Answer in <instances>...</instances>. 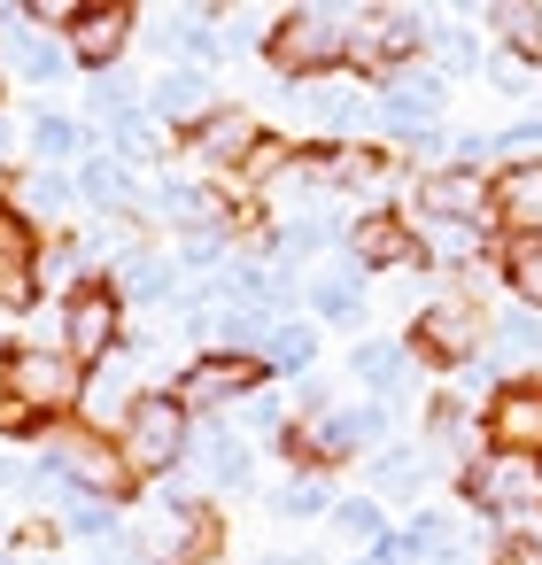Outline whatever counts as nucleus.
<instances>
[{
	"label": "nucleus",
	"instance_id": "obj_14",
	"mask_svg": "<svg viewBox=\"0 0 542 565\" xmlns=\"http://www.w3.org/2000/svg\"><path fill=\"white\" fill-rule=\"evenodd\" d=\"M0 63H9L24 86H55L71 71V47L47 40V32H32V24H0Z\"/></svg>",
	"mask_w": 542,
	"mask_h": 565
},
{
	"label": "nucleus",
	"instance_id": "obj_33",
	"mask_svg": "<svg viewBox=\"0 0 542 565\" xmlns=\"http://www.w3.org/2000/svg\"><path fill=\"white\" fill-rule=\"evenodd\" d=\"M156 217L202 233V225H210V186H194V179H163V186H156Z\"/></svg>",
	"mask_w": 542,
	"mask_h": 565
},
{
	"label": "nucleus",
	"instance_id": "obj_29",
	"mask_svg": "<svg viewBox=\"0 0 542 565\" xmlns=\"http://www.w3.org/2000/svg\"><path fill=\"white\" fill-rule=\"evenodd\" d=\"M503 279L527 310H542V233H511L503 241Z\"/></svg>",
	"mask_w": 542,
	"mask_h": 565
},
{
	"label": "nucleus",
	"instance_id": "obj_12",
	"mask_svg": "<svg viewBox=\"0 0 542 565\" xmlns=\"http://www.w3.org/2000/svg\"><path fill=\"white\" fill-rule=\"evenodd\" d=\"M349 248H357V271H380V264H395V271H418V264H426L418 233H411L403 217H387V210L357 217V225H349Z\"/></svg>",
	"mask_w": 542,
	"mask_h": 565
},
{
	"label": "nucleus",
	"instance_id": "obj_52",
	"mask_svg": "<svg viewBox=\"0 0 542 565\" xmlns=\"http://www.w3.org/2000/svg\"><path fill=\"white\" fill-rule=\"evenodd\" d=\"M0 202H9V171H0Z\"/></svg>",
	"mask_w": 542,
	"mask_h": 565
},
{
	"label": "nucleus",
	"instance_id": "obj_20",
	"mask_svg": "<svg viewBox=\"0 0 542 565\" xmlns=\"http://www.w3.org/2000/svg\"><path fill=\"white\" fill-rule=\"evenodd\" d=\"M32 148H40V163H47V171H63V163H78V171H86V163H94V125H86V117H55V109H47V117L32 125Z\"/></svg>",
	"mask_w": 542,
	"mask_h": 565
},
{
	"label": "nucleus",
	"instance_id": "obj_2",
	"mask_svg": "<svg viewBox=\"0 0 542 565\" xmlns=\"http://www.w3.org/2000/svg\"><path fill=\"white\" fill-rule=\"evenodd\" d=\"M117 449H125L132 480H148V472L163 480V472L187 457V403H179V387H156V395H140V411L125 418Z\"/></svg>",
	"mask_w": 542,
	"mask_h": 565
},
{
	"label": "nucleus",
	"instance_id": "obj_50",
	"mask_svg": "<svg viewBox=\"0 0 542 565\" xmlns=\"http://www.w3.org/2000/svg\"><path fill=\"white\" fill-rule=\"evenodd\" d=\"M9 488H24V465H17L9 449H0V495H9Z\"/></svg>",
	"mask_w": 542,
	"mask_h": 565
},
{
	"label": "nucleus",
	"instance_id": "obj_18",
	"mask_svg": "<svg viewBox=\"0 0 542 565\" xmlns=\"http://www.w3.org/2000/svg\"><path fill=\"white\" fill-rule=\"evenodd\" d=\"M302 109H310L318 132H333V140H357V132L380 125V102H364V94H349V86H318V94H302Z\"/></svg>",
	"mask_w": 542,
	"mask_h": 565
},
{
	"label": "nucleus",
	"instance_id": "obj_49",
	"mask_svg": "<svg viewBox=\"0 0 542 565\" xmlns=\"http://www.w3.org/2000/svg\"><path fill=\"white\" fill-rule=\"evenodd\" d=\"M357 565H411V550H403V534H387V542H372Z\"/></svg>",
	"mask_w": 542,
	"mask_h": 565
},
{
	"label": "nucleus",
	"instance_id": "obj_38",
	"mask_svg": "<svg viewBox=\"0 0 542 565\" xmlns=\"http://www.w3.org/2000/svg\"><path fill=\"white\" fill-rule=\"evenodd\" d=\"M333 519H341V534H357V542H387L380 495H349V503H333Z\"/></svg>",
	"mask_w": 542,
	"mask_h": 565
},
{
	"label": "nucleus",
	"instance_id": "obj_13",
	"mask_svg": "<svg viewBox=\"0 0 542 565\" xmlns=\"http://www.w3.org/2000/svg\"><path fill=\"white\" fill-rule=\"evenodd\" d=\"M418 40H426L418 9H387L372 32H357V40H349V63H357V71H387V78H395V63H403Z\"/></svg>",
	"mask_w": 542,
	"mask_h": 565
},
{
	"label": "nucleus",
	"instance_id": "obj_48",
	"mask_svg": "<svg viewBox=\"0 0 542 565\" xmlns=\"http://www.w3.org/2000/svg\"><path fill=\"white\" fill-rule=\"evenodd\" d=\"M32 418H40V411H32V403H24V395H17L9 380H0V434H24Z\"/></svg>",
	"mask_w": 542,
	"mask_h": 565
},
{
	"label": "nucleus",
	"instance_id": "obj_19",
	"mask_svg": "<svg viewBox=\"0 0 542 565\" xmlns=\"http://www.w3.org/2000/svg\"><path fill=\"white\" fill-rule=\"evenodd\" d=\"M187 140H194V148H202L210 163H248L264 132H256V117H248V109H217V117H202V125H194Z\"/></svg>",
	"mask_w": 542,
	"mask_h": 565
},
{
	"label": "nucleus",
	"instance_id": "obj_22",
	"mask_svg": "<svg viewBox=\"0 0 542 565\" xmlns=\"http://www.w3.org/2000/svg\"><path fill=\"white\" fill-rule=\"evenodd\" d=\"M117 302H163L171 295V264L163 256H148V248H117Z\"/></svg>",
	"mask_w": 542,
	"mask_h": 565
},
{
	"label": "nucleus",
	"instance_id": "obj_1",
	"mask_svg": "<svg viewBox=\"0 0 542 565\" xmlns=\"http://www.w3.org/2000/svg\"><path fill=\"white\" fill-rule=\"evenodd\" d=\"M357 9H287L279 24H272V40H264V55H272V71L295 86V78H318L326 63H341L349 55V40H357V24H349Z\"/></svg>",
	"mask_w": 542,
	"mask_h": 565
},
{
	"label": "nucleus",
	"instance_id": "obj_4",
	"mask_svg": "<svg viewBox=\"0 0 542 565\" xmlns=\"http://www.w3.org/2000/svg\"><path fill=\"white\" fill-rule=\"evenodd\" d=\"M0 380H9L40 418H47V411H71V403L86 395V372H78L63 349H9V356H0Z\"/></svg>",
	"mask_w": 542,
	"mask_h": 565
},
{
	"label": "nucleus",
	"instance_id": "obj_45",
	"mask_svg": "<svg viewBox=\"0 0 542 565\" xmlns=\"http://www.w3.org/2000/svg\"><path fill=\"white\" fill-rule=\"evenodd\" d=\"M17 17H24V24H63V32H71V24H78L86 9H78V0H24Z\"/></svg>",
	"mask_w": 542,
	"mask_h": 565
},
{
	"label": "nucleus",
	"instance_id": "obj_7",
	"mask_svg": "<svg viewBox=\"0 0 542 565\" xmlns=\"http://www.w3.org/2000/svg\"><path fill=\"white\" fill-rule=\"evenodd\" d=\"M465 495L480 511H542V457H480L465 472Z\"/></svg>",
	"mask_w": 542,
	"mask_h": 565
},
{
	"label": "nucleus",
	"instance_id": "obj_35",
	"mask_svg": "<svg viewBox=\"0 0 542 565\" xmlns=\"http://www.w3.org/2000/svg\"><path fill=\"white\" fill-rule=\"evenodd\" d=\"M310 356H318V333H310V326H295V318H279V326H272V341H264V364L302 372Z\"/></svg>",
	"mask_w": 542,
	"mask_h": 565
},
{
	"label": "nucleus",
	"instance_id": "obj_42",
	"mask_svg": "<svg viewBox=\"0 0 542 565\" xmlns=\"http://www.w3.org/2000/svg\"><path fill=\"white\" fill-rule=\"evenodd\" d=\"M434 63L465 78V71H480V40L472 32H434Z\"/></svg>",
	"mask_w": 542,
	"mask_h": 565
},
{
	"label": "nucleus",
	"instance_id": "obj_3",
	"mask_svg": "<svg viewBox=\"0 0 542 565\" xmlns=\"http://www.w3.org/2000/svg\"><path fill=\"white\" fill-rule=\"evenodd\" d=\"M47 457H55V465H63V480H71V488H86V495H109V503H117V495L132 488L125 449H117L109 434H94L86 418H78V426H63V434L47 441Z\"/></svg>",
	"mask_w": 542,
	"mask_h": 565
},
{
	"label": "nucleus",
	"instance_id": "obj_8",
	"mask_svg": "<svg viewBox=\"0 0 542 565\" xmlns=\"http://www.w3.org/2000/svg\"><path fill=\"white\" fill-rule=\"evenodd\" d=\"M480 341H488V318H480V302H472V295H442V302H426V310H418V349H426V356L465 364Z\"/></svg>",
	"mask_w": 542,
	"mask_h": 565
},
{
	"label": "nucleus",
	"instance_id": "obj_39",
	"mask_svg": "<svg viewBox=\"0 0 542 565\" xmlns=\"http://www.w3.org/2000/svg\"><path fill=\"white\" fill-rule=\"evenodd\" d=\"M488 156H503V171H527V163H542V117H527V125H511L503 140H488Z\"/></svg>",
	"mask_w": 542,
	"mask_h": 565
},
{
	"label": "nucleus",
	"instance_id": "obj_5",
	"mask_svg": "<svg viewBox=\"0 0 542 565\" xmlns=\"http://www.w3.org/2000/svg\"><path fill=\"white\" fill-rule=\"evenodd\" d=\"M117 333H125V302H117V287H78L71 302H63V356L86 372V364H102L109 349H117Z\"/></svg>",
	"mask_w": 542,
	"mask_h": 565
},
{
	"label": "nucleus",
	"instance_id": "obj_17",
	"mask_svg": "<svg viewBox=\"0 0 542 565\" xmlns=\"http://www.w3.org/2000/svg\"><path fill=\"white\" fill-rule=\"evenodd\" d=\"M156 117H171V125H187V132H194L202 117H217L210 71H187V63H179V71H163V78H156Z\"/></svg>",
	"mask_w": 542,
	"mask_h": 565
},
{
	"label": "nucleus",
	"instance_id": "obj_15",
	"mask_svg": "<svg viewBox=\"0 0 542 565\" xmlns=\"http://www.w3.org/2000/svg\"><path fill=\"white\" fill-rule=\"evenodd\" d=\"M40 295V256H32V225L0 217V310H32Z\"/></svg>",
	"mask_w": 542,
	"mask_h": 565
},
{
	"label": "nucleus",
	"instance_id": "obj_23",
	"mask_svg": "<svg viewBox=\"0 0 542 565\" xmlns=\"http://www.w3.org/2000/svg\"><path fill=\"white\" fill-rule=\"evenodd\" d=\"M194 457H202V472H210L217 488H248V441H241L233 426H202V434H194Z\"/></svg>",
	"mask_w": 542,
	"mask_h": 565
},
{
	"label": "nucleus",
	"instance_id": "obj_16",
	"mask_svg": "<svg viewBox=\"0 0 542 565\" xmlns=\"http://www.w3.org/2000/svg\"><path fill=\"white\" fill-rule=\"evenodd\" d=\"M418 202H426V217H449V225H480V217L496 210V194H488L472 171H434V179L418 186Z\"/></svg>",
	"mask_w": 542,
	"mask_h": 565
},
{
	"label": "nucleus",
	"instance_id": "obj_41",
	"mask_svg": "<svg viewBox=\"0 0 542 565\" xmlns=\"http://www.w3.org/2000/svg\"><path fill=\"white\" fill-rule=\"evenodd\" d=\"M94 117H102V125H125V117H140V102H132V86L102 71V78H94Z\"/></svg>",
	"mask_w": 542,
	"mask_h": 565
},
{
	"label": "nucleus",
	"instance_id": "obj_34",
	"mask_svg": "<svg viewBox=\"0 0 542 565\" xmlns=\"http://www.w3.org/2000/svg\"><path fill=\"white\" fill-rule=\"evenodd\" d=\"M488 349H496L503 364H527V356H542V326H534L527 310H503V318L488 326Z\"/></svg>",
	"mask_w": 542,
	"mask_h": 565
},
{
	"label": "nucleus",
	"instance_id": "obj_40",
	"mask_svg": "<svg viewBox=\"0 0 542 565\" xmlns=\"http://www.w3.org/2000/svg\"><path fill=\"white\" fill-rule=\"evenodd\" d=\"M372 488H380V495H411V488H418V457H411V449H380Z\"/></svg>",
	"mask_w": 542,
	"mask_h": 565
},
{
	"label": "nucleus",
	"instance_id": "obj_37",
	"mask_svg": "<svg viewBox=\"0 0 542 565\" xmlns=\"http://www.w3.org/2000/svg\"><path fill=\"white\" fill-rule=\"evenodd\" d=\"M109 148H117V163H125V171H132V163H148V156L163 148V140H156V117L140 109V117H125V125H109Z\"/></svg>",
	"mask_w": 542,
	"mask_h": 565
},
{
	"label": "nucleus",
	"instance_id": "obj_27",
	"mask_svg": "<svg viewBox=\"0 0 542 565\" xmlns=\"http://www.w3.org/2000/svg\"><path fill=\"white\" fill-rule=\"evenodd\" d=\"M78 403H86V426H94V434H102V426H117V434H125V418L140 411V395L125 387V372H94Z\"/></svg>",
	"mask_w": 542,
	"mask_h": 565
},
{
	"label": "nucleus",
	"instance_id": "obj_46",
	"mask_svg": "<svg viewBox=\"0 0 542 565\" xmlns=\"http://www.w3.org/2000/svg\"><path fill=\"white\" fill-rule=\"evenodd\" d=\"M488 565H542V542H534V534H496Z\"/></svg>",
	"mask_w": 542,
	"mask_h": 565
},
{
	"label": "nucleus",
	"instance_id": "obj_21",
	"mask_svg": "<svg viewBox=\"0 0 542 565\" xmlns=\"http://www.w3.org/2000/svg\"><path fill=\"white\" fill-rule=\"evenodd\" d=\"M78 202H86V210H102V217H117V210H132V202H140V186H132V171H125L117 156H94V163L78 171Z\"/></svg>",
	"mask_w": 542,
	"mask_h": 565
},
{
	"label": "nucleus",
	"instance_id": "obj_47",
	"mask_svg": "<svg viewBox=\"0 0 542 565\" xmlns=\"http://www.w3.org/2000/svg\"><path fill=\"white\" fill-rule=\"evenodd\" d=\"M488 86H503V94H527V86H534V63H519V55H496V63H488Z\"/></svg>",
	"mask_w": 542,
	"mask_h": 565
},
{
	"label": "nucleus",
	"instance_id": "obj_30",
	"mask_svg": "<svg viewBox=\"0 0 542 565\" xmlns=\"http://www.w3.org/2000/svg\"><path fill=\"white\" fill-rule=\"evenodd\" d=\"M310 310L326 318V326H349L357 310H364V271L349 264V271H326L318 287H310Z\"/></svg>",
	"mask_w": 542,
	"mask_h": 565
},
{
	"label": "nucleus",
	"instance_id": "obj_51",
	"mask_svg": "<svg viewBox=\"0 0 542 565\" xmlns=\"http://www.w3.org/2000/svg\"><path fill=\"white\" fill-rule=\"evenodd\" d=\"M256 565H318V557H302V550H279V557H256Z\"/></svg>",
	"mask_w": 542,
	"mask_h": 565
},
{
	"label": "nucleus",
	"instance_id": "obj_36",
	"mask_svg": "<svg viewBox=\"0 0 542 565\" xmlns=\"http://www.w3.org/2000/svg\"><path fill=\"white\" fill-rule=\"evenodd\" d=\"M272 503H279V519H318V511H333V488H326V472H295Z\"/></svg>",
	"mask_w": 542,
	"mask_h": 565
},
{
	"label": "nucleus",
	"instance_id": "obj_24",
	"mask_svg": "<svg viewBox=\"0 0 542 565\" xmlns=\"http://www.w3.org/2000/svg\"><path fill=\"white\" fill-rule=\"evenodd\" d=\"M71 202H78L71 171H32V179H24V202H17V217H24V225H63V217H71Z\"/></svg>",
	"mask_w": 542,
	"mask_h": 565
},
{
	"label": "nucleus",
	"instance_id": "obj_6",
	"mask_svg": "<svg viewBox=\"0 0 542 565\" xmlns=\"http://www.w3.org/2000/svg\"><path fill=\"white\" fill-rule=\"evenodd\" d=\"M480 434H488L496 457H542V380H511V387H496Z\"/></svg>",
	"mask_w": 542,
	"mask_h": 565
},
{
	"label": "nucleus",
	"instance_id": "obj_31",
	"mask_svg": "<svg viewBox=\"0 0 542 565\" xmlns=\"http://www.w3.org/2000/svg\"><path fill=\"white\" fill-rule=\"evenodd\" d=\"M418 248H426V264H434V256H442V264H472L480 225H449V217H426V210H418Z\"/></svg>",
	"mask_w": 542,
	"mask_h": 565
},
{
	"label": "nucleus",
	"instance_id": "obj_26",
	"mask_svg": "<svg viewBox=\"0 0 542 565\" xmlns=\"http://www.w3.org/2000/svg\"><path fill=\"white\" fill-rule=\"evenodd\" d=\"M349 372H357V387H403L411 380V349L403 341H357Z\"/></svg>",
	"mask_w": 542,
	"mask_h": 565
},
{
	"label": "nucleus",
	"instance_id": "obj_25",
	"mask_svg": "<svg viewBox=\"0 0 542 565\" xmlns=\"http://www.w3.org/2000/svg\"><path fill=\"white\" fill-rule=\"evenodd\" d=\"M488 194H496V210H503L519 233H542V163H527V171H503Z\"/></svg>",
	"mask_w": 542,
	"mask_h": 565
},
{
	"label": "nucleus",
	"instance_id": "obj_10",
	"mask_svg": "<svg viewBox=\"0 0 542 565\" xmlns=\"http://www.w3.org/2000/svg\"><path fill=\"white\" fill-rule=\"evenodd\" d=\"M248 387H264V356H233V349H217V356H194V364H187L179 403L210 411V403H233V395H248Z\"/></svg>",
	"mask_w": 542,
	"mask_h": 565
},
{
	"label": "nucleus",
	"instance_id": "obj_9",
	"mask_svg": "<svg viewBox=\"0 0 542 565\" xmlns=\"http://www.w3.org/2000/svg\"><path fill=\"white\" fill-rule=\"evenodd\" d=\"M442 71H395L387 78V94H380V132H395V140H426V117L442 109Z\"/></svg>",
	"mask_w": 542,
	"mask_h": 565
},
{
	"label": "nucleus",
	"instance_id": "obj_43",
	"mask_svg": "<svg viewBox=\"0 0 542 565\" xmlns=\"http://www.w3.org/2000/svg\"><path fill=\"white\" fill-rule=\"evenodd\" d=\"M217 256H225V233H217V225H202V233L179 241V264H187V271H217Z\"/></svg>",
	"mask_w": 542,
	"mask_h": 565
},
{
	"label": "nucleus",
	"instance_id": "obj_11",
	"mask_svg": "<svg viewBox=\"0 0 542 565\" xmlns=\"http://www.w3.org/2000/svg\"><path fill=\"white\" fill-rule=\"evenodd\" d=\"M132 47V9L125 0H86V17L71 24V63H86L94 78Z\"/></svg>",
	"mask_w": 542,
	"mask_h": 565
},
{
	"label": "nucleus",
	"instance_id": "obj_32",
	"mask_svg": "<svg viewBox=\"0 0 542 565\" xmlns=\"http://www.w3.org/2000/svg\"><path fill=\"white\" fill-rule=\"evenodd\" d=\"M488 17L503 32V55H519V63L542 55V9H534V0H511V9H488Z\"/></svg>",
	"mask_w": 542,
	"mask_h": 565
},
{
	"label": "nucleus",
	"instance_id": "obj_28",
	"mask_svg": "<svg viewBox=\"0 0 542 565\" xmlns=\"http://www.w3.org/2000/svg\"><path fill=\"white\" fill-rule=\"evenodd\" d=\"M55 519H63L71 534H86V542H117V534H125V526H117V503H109V495H86V488H63Z\"/></svg>",
	"mask_w": 542,
	"mask_h": 565
},
{
	"label": "nucleus",
	"instance_id": "obj_44",
	"mask_svg": "<svg viewBox=\"0 0 542 565\" xmlns=\"http://www.w3.org/2000/svg\"><path fill=\"white\" fill-rule=\"evenodd\" d=\"M241 426H256V434H287V403H279V395H248V403H241Z\"/></svg>",
	"mask_w": 542,
	"mask_h": 565
}]
</instances>
